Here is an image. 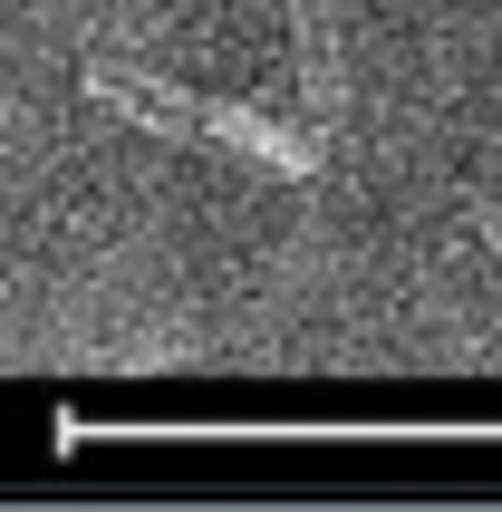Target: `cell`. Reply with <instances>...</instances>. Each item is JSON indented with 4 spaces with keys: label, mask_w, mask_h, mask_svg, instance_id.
Here are the masks:
<instances>
[{
    "label": "cell",
    "mask_w": 502,
    "mask_h": 512,
    "mask_svg": "<svg viewBox=\"0 0 502 512\" xmlns=\"http://www.w3.org/2000/svg\"><path fill=\"white\" fill-rule=\"evenodd\" d=\"M87 97H107L116 116H136V126H165V136H213V145H232V155H251V165L290 174V184H309V174H319V136L280 126V116H251V107L184 97V87L145 78V68H116V58H97V68H87Z\"/></svg>",
    "instance_id": "6da1fadb"
},
{
    "label": "cell",
    "mask_w": 502,
    "mask_h": 512,
    "mask_svg": "<svg viewBox=\"0 0 502 512\" xmlns=\"http://www.w3.org/2000/svg\"><path fill=\"white\" fill-rule=\"evenodd\" d=\"M300 10V58H309V116L329 126L338 116V68H329V29H319V0H290Z\"/></svg>",
    "instance_id": "7a4b0ae2"
}]
</instances>
